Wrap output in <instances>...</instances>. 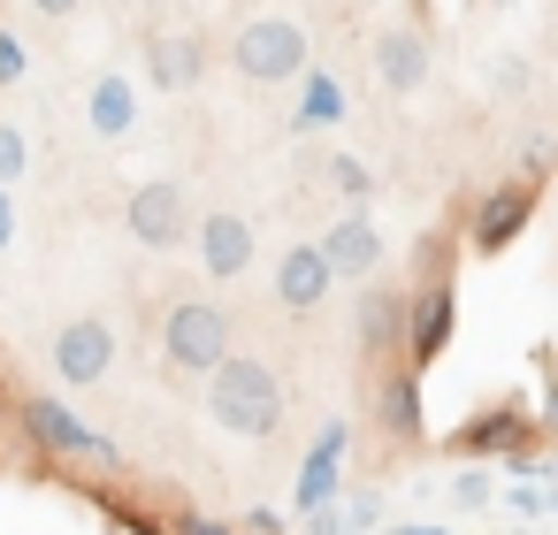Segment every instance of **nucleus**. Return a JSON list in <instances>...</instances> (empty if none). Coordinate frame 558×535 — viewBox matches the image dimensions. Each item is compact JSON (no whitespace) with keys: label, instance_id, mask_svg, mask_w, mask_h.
<instances>
[{"label":"nucleus","instance_id":"obj_1","mask_svg":"<svg viewBox=\"0 0 558 535\" xmlns=\"http://www.w3.org/2000/svg\"><path fill=\"white\" fill-rule=\"evenodd\" d=\"M207 413L222 421V436L260 443V436L283 428V375H276L268 360H253V352H230V360L207 375Z\"/></svg>","mask_w":558,"mask_h":535},{"label":"nucleus","instance_id":"obj_2","mask_svg":"<svg viewBox=\"0 0 558 535\" xmlns=\"http://www.w3.org/2000/svg\"><path fill=\"white\" fill-rule=\"evenodd\" d=\"M16 436L39 451V459H77V466H100V474H123V451L93 428V421H77L62 398H16Z\"/></svg>","mask_w":558,"mask_h":535},{"label":"nucleus","instance_id":"obj_3","mask_svg":"<svg viewBox=\"0 0 558 535\" xmlns=\"http://www.w3.org/2000/svg\"><path fill=\"white\" fill-rule=\"evenodd\" d=\"M161 360H169L177 382L215 375V367L230 360V306H215V299H177V306L161 314Z\"/></svg>","mask_w":558,"mask_h":535},{"label":"nucleus","instance_id":"obj_4","mask_svg":"<svg viewBox=\"0 0 558 535\" xmlns=\"http://www.w3.org/2000/svg\"><path fill=\"white\" fill-rule=\"evenodd\" d=\"M230 70L245 85H291V77H306V32L291 16H253L230 39Z\"/></svg>","mask_w":558,"mask_h":535},{"label":"nucleus","instance_id":"obj_5","mask_svg":"<svg viewBox=\"0 0 558 535\" xmlns=\"http://www.w3.org/2000/svg\"><path fill=\"white\" fill-rule=\"evenodd\" d=\"M535 199H543L535 177H505V184H489V192L466 207V253H474V260H497V253L535 222Z\"/></svg>","mask_w":558,"mask_h":535},{"label":"nucleus","instance_id":"obj_6","mask_svg":"<svg viewBox=\"0 0 558 535\" xmlns=\"http://www.w3.org/2000/svg\"><path fill=\"white\" fill-rule=\"evenodd\" d=\"M451 337H459V291H451V276L413 283L405 291V360L413 367H436L451 352Z\"/></svg>","mask_w":558,"mask_h":535},{"label":"nucleus","instance_id":"obj_7","mask_svg":"<svg viewBox=\"0 0 558 535\" xmlns=\"http://www.w3.org/2000/svg\"><path fill=\"white\" fill-rule=\"evenodd\" d=\"M116 329L100 321V314H70L62 329H54V375L70 382V390H85V382H108L116 375Z\"/></svg>","mask_w":558,"mask_h":535},{"label":"nucleus","instance_id":"obj_8","mask_svg":"<svg viewBox=\"0 0 558 535\" xmlns=\"http://www.w3.org/2000/svg\"><path fill=\"white\" fill-rule=\"evenodd\" d=\"M123 230H131L146 253H177V245L192 238V199H184V184H138L131 207H123Z\"/></svg>","mask_w":558,"mask_h":535},{"label":"nucleus","instance_id":"obj_9","mask_svg":"<svg viewBox=\"0 0 558 535\" xmlns=\"http://www.w3.org/2000/svg\"><path fill=\"white\" fill-rule=\"evenodd\" d=\"M367 62H375V85H383V93L413 100V93L428 85V70H436V47H428V32H421V24H383Z\"/></svg>","mask_w":558,"mask_h":535},{"label":"nucleus","instance_id":"obj_10","mask_svg":"<svg viewBox=\"0 0 558 535\" xmlns=\"http://www.w3.org/2000/svg\"><path fill=\"white\" fill-rule=\"evenodd\" d=\"M367 405H375V428L390 443H421V367L413 360H383L367 382Z\"/></svg>","mask_w":558,"mask_h":535},{"label":"nucleus","instance_id":"obj_11","mask_svg":"<svg viewBox=\"0 0 558 535\" xmlns=\"http://www.w3.org/2000/svg\"><path fill=\"white\" fill-rule=\"evenodd\" d=\"M360 321H352V337H360V352L383 367V360H405V291L398 283H360V306H352Z\"/></svg>","mask_w":558,"mask_h":535},{"label":"nucleus","instance_id":"obj_12","mask_svg":"<svg viewBox=\"0 0 558 535\" xmlns=\"http://www.w3.org/2000/svg\"><path fill=\"white\" fill-rule=\"evenodd\" d=\"M543 443V428H535V413H520V405H489V413H474L459 436H451V451H466V459H527Z\"/></svg>","mask_w":558,"mask_h":535},{"label":"nucleus","instance_id":"obj_13","mask_svg":"<svg viewBox=\"0 0 558 535\" xmlns=\"http://www.w3.org/2000/svg\"><path fill=\"white\" fill-rule=\"evenodd\" d=\"M192 253H199V268H207L215 283H238V276L253 268V222H245V215H230V207H215V215H199Z\"/></svg>","mask_w":558,"mask_h":535},{"label":"nucleus","instance_id":"obj_14","mask_svg":"<svg viewBox=\"0 0 558 535\" xmlns=\"http://www.w3.org/2000/svg\"><path fill=\"white\" fill-rule=\"evenodd\" d=\"M322 253H329L337 283H375V276H383V230H375V215L352 207L344 222H329V230H322Z\"/></svg>","mask_w":558,"mask_h":535},{"label":"nucleus","instance_id":"obj_15","mask_svg":"<svg viewBox=\"0 0 558 535\" xmlns=\"http://www.w3.org/2000/svg\"><path fill=\"white\" fill-rule=\"evenodd\" d=\"M329 291H337V268H329L322 238H299V245L276 260V299H283V314H322Z\"/></svg>","mask_w":558,"mask_h":535},{"label":"nucleus","instance_id":"obj_16","mask_svg":"<svg viewBox=\"0 0 558 535\" xmlns=\"http://www.w3.org/2000/svg\"><path fill=\"white\" fill-rule=\"evenodd\" d=\"M146 77H154L161 93H192V85L207 77L199 32H146Z\"/></svg>","mask_w":558,"mask_h":535},{"label":"nucleus","instance_id":"obj_17","mask_svg":"<svg viewBox=\"0 0 558 535\" xmlns=\"http://www.w3.org/2000/svg\"><path fill=\"white\" fill-rule=\"evenodd\" d=\"M85 123H93V138H131V123H138V93H131V77H123V70H108V77L93 85Z\"/></svg>","mask_w":558,"mask_h":535},{"label":"nucleus","instance_id":"obj_18","mask_svg":"<svg viewBox=\"0 0 558 535\" xmlns=\"http://www.w3.org/2000/svg\"><path fill=\"white\" fill-rule=\"evenodd\" d=\"M329 184H337L344 207H367V199H375V177H367V161H352V154H329Z\"/></svg>","mask_w":558,"mask_h":535},{"label":"nucleus","instance_id":"obj_19","mask_svg":"<svg viewBox=\"0 0 558 535\" xmlns=\"http://www.w3.org/2000/svg\"><path fill=\"white\" fill-rule=\"evenodd\" d=\"M451 260H459V238H451V230H428V238L413 245V283H428V276H451Z\"/></svg>","mask_w":558,"mask_h":535},{"label":"nucleus","instance_id":"obj_20","mask_svg":"<svg viewBox=\"0 0 558 535\" xmlns=\"http://www.w3.org/2000/svg\"><path fill=\"white\" fill-rule=\"evenodd\" d=\"M337 115H344V93H337V85L314 70V77H306V108H299V123L314 131V123H337Z\"/></svg>","mask_w":558,"mask_h":535},{"label":"nucleus","instance_id":"obj_21","mask_svg":"<svg viewBox=\"0 0 558 535\" xmlns=\"http://www.w3.org/2000/svg\"><path fill=\"white\" fill-rule=\"evenodd\" d=\"M32 169V146H24V131L16 123H0V184H16Z\"/></svg>","mask_w":558,"mask_h":535},{"label":"nucleus","instance_id":"obj_22","mask_svg":"<svg viewBox=\"0 0 558 535\" xmlns=\"http://www.w3.org/2000/svg\"><path fill=\"white\" fill-rule=\"evenodd\" d=\"M535 428H543V443H558V367L543 375V405H535Z\"/></svg>","mask_w":558,"mask_h":535},{"label":"nucleus","instance_id":"obj_23","mask_svg":"<svg viewBox=\"0 0 558 535\" xmlns=\"http://www.w3.org/2000/svg\"><path fill=\"white\" fill-rule=\"evenodd\" d=\"M24 62H32V54H24V39L0 32V85H16V77H24Z\"/></svg>","mask_w":558,"mask_h":535},{"label":"nucleus","instance_id":"obj_24","mask_svg":"<svg viewBox=\"0 0 558 535\" xmlns=\"http://www.w3.org/2000/svg\"><path fill=\"white\" fill-rule=\"evenodd\" d=\"M169 535H238V527H230V520H207V512H177Z\"/></svg>","mask_w":558,"mask_h":535},{"label":"nucleus","instance_id":"obj_25","mask_svg":"<svg viewBox=\"0 0 558 535\" xmlns=\"http://www.w3.org/2000/svg\"><path fill=\"white\" fill-rule=\"evenodd\" d=\"M16 245V184H0V253Z\"/></svg>","mask_w":558,"mask_h":535},{"label":"nucleus","instance_id":"obj_26","mask_svg":"<svg viewBox=\"0 0 558 535\" xmlns=\"http://www.w3.org/2000/svg\"><path fill=\"white\" fill-rule=\"evenodd\" d=\"M459 504H489V474H482V466L459 474Z\"/></svg>","mask_w":558,"mask_h":535},{"label":"nucleus","instance_id":"obj_27","mask_svg":"<svg viewBox=\"0 0 558 535\" xmlns=\"http://www.w3.org/2000/svg\"><path fill=\"white\" fill-rule=\"evenodd\" d=\"M32 9H39V16H54V24H62V16H70V9H77V0H32Z\"/></svg>","mask_w":558,"mask_h":535},{"label":"nucleus","instance_id":"obj_28","mask_svg":"<svg viewBox=\"0 0 558 535\" xmlns=\"http://www.w3.org/2000/svg\"><path fill=\"white\" fill-rule=\"evenodd\" d=\"M390 535H444V527H390Z\"/></svg>","mask_w":558,"mask_h":535},{"label":"nucleus","instance_id":"obj_29","mask_svg":"<svg viewBox=\"0 0 558 535\" xmlns=\"http://www.w3.org/2000/svg\"><path fill=\"white\" fill-rule=\"evenodd\" d=\"M0 398H9V367H0Z\"/></svg>","mask_w":558,"mask_h":535},{"label":"nucleus","instance_id":"obj_30","mask_svg":"<svg viewBox=\"0 0 558 535\" xmlns=\"http://www.w3.org/2000/svg\"><path fill=\"white\" fill-rule=\"evenodd\" d=\"M146 9H154V0H146Z\"/></svg>","mask_w":558,"mask_h":535},{"label":"nucleus","instance_id":"obj_31","mask_svg":"<svg viewBox=\"0 0 558 535\" xmlns=\"http://www.w3.org/2000/svg\"><path fill=\"white\" fill-rule=\"evenodd\" d=\"M550 504H558V497H550Z\"/></svg>","mask_w":558,"mask_h":535}]
</instances>
